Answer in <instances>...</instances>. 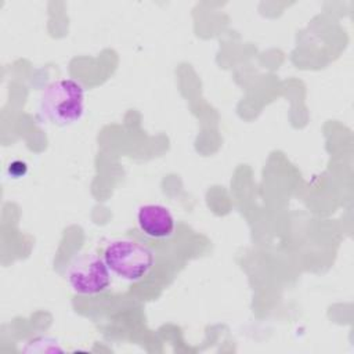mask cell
Segmentation results:
<instances>
[{
  "instance_id": "6da1fadb",
  "label": "cell",
  "mask_w": 354,
  "mask_h": 354,
  "mask_svg": "<svg viewBox=\"0 0 354 354\" xmlns=\"http://www.w3.org/2000/svg\"><path fill=\"white\" fill-rule=\"evenodd\" d=\"M40 115L53 124L69 126L84 113V88L75 79L48 83L39 98Z\"/></svg>"
},
{
  "instance_id": "7a4b0ae2",
  "label": "cell",
  "mask_w": 354,
  "mask_h": 354,
  "mask_svg": "<svg viewBox=\"0 0 354 354\" xmlns=\"http://www.w3.org/2000/svg\"><path fill=\"white\" fill-rule=\"evenodd\" d=\"M102 257L112 274L129 282L141 281L155 264L153 250L133 238L112 239Z\"/></svg>"
},
{
  "instance_id": "5b68a950",
  "label": "cell",
  "mask_w": 354,
  "mask_h": 354,
  "mask_svg": "<svg viewBox=\"0 0 354 354\" xmlns=\"http://www.w3.org/2000/svg\"><path fill=\"white\" fill-rule=\"evenodd\" d=\"M10 173L14 178H19L26 173V165L21 160H15L10 165Z\"/></svg>"
},
{
  "instance_id": "3957f363",
  "label": "cell",
  "mask_w": 354,
  "mask_h": 354,
  "mask_svg": "<svg viewBox=\"0 0 354 354\" xmlns=\"http://www.w3.org/2000/svg\"><path fill=\"white\" fill-rule=\"evenodd\" d=\"M71 289L80 296H95L111 285V270L104 257L86 252L72 259L66 270Z\"/></svg>"
},
{
  "instance_id": "277c9868",
  "label": "cell",
  "mask_w": 354,
  "mask_h": 354,
  "mask_svg": "<svg viewBox=\"0 0 354 354\" xmlns=\"http://www.w3.org/2000/svg\"><path fill=\"white\" fill-rule=\"evenodd\" d=\"M137 224L140 230L152 239H169L176 231V220L171 212L158 203L140 206L137 212Z\"/></svg>"
}]
</instances>
